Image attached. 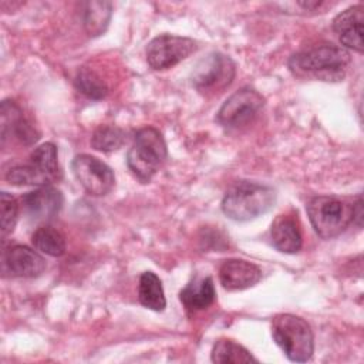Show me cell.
I'll return each mask as SVG.
<instances>
[{"label": "cell", "mask_w": 364, "mask_h": 364, "mask_svg": "<svg viewBox=\"0 0 364 364\" xmlns=\"http://www.w3.org/2000/svg\"><path fill=\"white\" fill-rule=\"evenodd\" d=\"M71 168L77 181L91 195H107L115 185L112 169L105 162L92 155L80 154L74 156Z\"/></svg>", "instance_id": "9c48e42d"}, {"label": "cell", "mask_w": 364, "mask_h": 364, "mask_svg": "<svg viewBox=\"0 0 364 364\" xmlns=\"http://www.w3.org/2000/svg\"><path fill=\"white\" fill-rule=\"evenodd\" d=\"M350 61L351 58L346 48L323 44L293 54L289 60V68L297 77L336 82L346 77Z\"/></svg>", "instance_id": "6da1fadb"}, {"label": "cell", "mask_w": 364, "mask_h": 364, "mask_svg": "<svg viewBox=\"0 0 364 364\" xmlns=\"http://www.w3.org/2000/svg\"><path fill=\"white\" fill-rule=\"evenodd\" d=\"M216 297L212 277H195L179 293V299L186 310L198 311L209 307Z\"/></svg>", "instance_id": "2e32d148"}, {"label": "cell", "mask_w": 364, "mask_h": 364, "mask_svg": "<svg viewBox=\"0 0 364 364\" xmlns=\"http://www.w3.org/2000/svg\"><path fill=\"white\" fill-rule=\"evenodd\" d=\"M196 50V43L189 37L161 34L146 46V61L154 70H168L188 58Z\"/></svg>", "instance_id": "ba28073f"}, {"label": "cell", "mask_w": 364, "mask_h": 364, "mask_svg": "<svg viewBox=\"0 0 364 364\" xmlns=\"http://www.w3.org/2000/svg\"><path fill=\"white\" fill-rule=\"evenodd\" d=\"M112 14V4L109 1H88L84 9V28L88 36L97 37L102 34Z\"/></svg>", "instance_id": "d6986e66"}, {"label": "cell", "mask_w": 364, "mask_h": 364, "mask_svg": "<svg viewBox=\"0 0 364 364\" xmlns=\"http://www.w3.org/2000/svg\"><path fill=\"white\" fill-rule=\"evenodd\" d=\"M210 358L213 363H219V364H239V363L257 361L250 354L249 350H246L243 346L229 338H220L213 344Z\"/></svg>", "instance_id": "ffe728a7"}, {"label": "cell", "mask_w": 364, "mask_h": 364, "mask_svg": "<svg viewBox=\"0 0 364 364\" xmlns=\"http://www.w3.org/2000/svg\"><path fill=\"white\" fill-rule=\"evenodd\" d=\"M0 115L3 144L9 136H14L24 145H31L40 138L36 127L23 115L21 108L14 101L4 100L0 107Z\"/></svg>", "instance_id": "7c38bea8"}, {"label": "cell", "mask_w": 364, "mask_h": 364, "mask_svg": "<svg viewBox=\"0 0 364 364\" xmlns=\"http://www.w3.org/2000/svg\"><path fill=\"white\" fill-rule=\"evenodd\" d=\"M273 246L283 253H296L303 246V235L297 213H280L272 223Z\"/></svg>", "instance_id": "9a60e30c"}, {"label": "cell", "mask_w": 364, "mask_h": 364, "mask_svg": "<svg viewBox=\"0 0 364 364\" xmlns=\"http://www.w3.org/2000/svg\"><path fill=\"white\" fill-rule=\"evenodd\" d=\"M262 279V270L247 260L228 259L219 267V280L223 289L229 291L245 290Z\"/></svg>", "instance_id": "4fadbf2b"}, {"label": "cell", "mask_w": 364, "mask_h": 364, "mask_svg": "<svg viewBox=\"0 0 364 364\" xmlns=\"http://www.w3.org/2000/svg\"><path fill=\"white\" fill-rule=\"evenodd\" d=\"M353 222H355L358 226L363 223V200L361 196L357 198V200L353 203Z\"/></svg>", "instance_id": "484cf974"}, {"label": "cell", "mask_w": 364, "mask_h": 364, "mask_svg": "<svg viewBox=\"0 0 364 364\" xmlns=\"http://www.w3.org/2000/svg\"><path fill=\"white\" fill-rule=\"evenodd\" d=\"M77 90L92 100H101L108 94V85L94 70L82 67L75 75Z\"/></svg>", "instance_id": "7402d4cb"}, {"label": "cell", "mask_w": 364, "mask_h": 364, "mask_svg": "<svg viewBox=\"0 0 364 364\" xmlns=\"http://www.w3.org/2000/svg\"><path fill=\"white\" fill-rule=\"evenodd\" d=\"M363 24H364V6L355 4L333 20V30L340 36V41L347 48L363 53Z\"/></svg>", "instance_id": "5bb4252c"}, {"label": "cell", "mask_w": 364, "mask_h": 364, "mask_svg": "<svg viewBox=\"0 0 364 364\" xmlns=\"http://www.w3.org/2000/svg\"><path fill=\"white\" fill-rule=\"evenodd\" d=\"M18 202L14 196L7 192L0 193V215H1V236L10 235L17 223L18 218Z\"/></svg>", "instance_id": "cb8c5ba5"}, {"label": "cell", "mask_w": 364, "mask_h": 364, "mask_svg": "<svg viewBox=\"0 0 364 364\" xmlns=\"http://www.w3.org/2000/svg\"><path fill=\"white\" fill-rule=\"evenodd\" d=\"M276 202V191L257 182L240 181L228 189L222 200L223 213L233 220L246 222L269 212Z\"/></svg>", "instance_id": "7a4b0ae2"}, {"label": "cell", "mask_w": 364, "mask_h": 364, "mask_svg": "<svg viewBox=\"0 0 364 364\" xmlns=\"http://www.w3.org/2000/svg\"><path fill=\"white\" fill-rule=\"evenodd\" d=\"M166 156L168 148L162 134L154 127H144L134 136L127 154V165L141 182L146 183L164 165Z\"/></svg>", "instance_id": "3957f363"}, {"label": "cell", "mask_w": 364, "mask_h": 364, "mask_svg": "<svg viewBox=\"0 0 364 364\" xmlns=\"http://www.w3.org/2000/svg\"><path fill=\"white\" fill-rule=\"evenodd\" d=\"M125 141H127L125 131L118 127H109V125L98 127L91 136L92 148L101 152L117 151L125 144Z\"/></svg>", "instance_id": "603a6c76"}, {"label": "cell", "mask_w": 364, "mask_h": 364, "mask_svg": "<svg viewBox=\"0 0 364 364\" xmlns=\"http://www.w3.org/2000/svg\"><path fill=\"white\" fill-rule=\"evenodd\" d=\"M264 105V98L253 88H240L220 107L216 121L226 128H239L252 122Z\"/></svg>", "instance_id": "52a82bcc"}, {"label": "cell", "mask_w": 364, "mask_h": 364, "mask_svg": "<svg viewBox=\"0 0 364 364\" xmlns=\"http://www.w3.org/2000/svg\"><path fill=\"white\" fill-rule=\"evenodd\" d=\"M6 179L11 185H37V186H47L50 185L48 181L41 176L31 165H20L13 166L7 171Z\"/></svg>", "instance_id": "d4e9b609"}, {"label": "cell", "mask_w": 364, "mask_h": 364, "mask_svg": "<svg viewBox=\"0 0 364 364\" xmlns=\"http://www.w3.org/2000/svg\"><path fill=\"white\" fill-rule=\"evenodd\" d=\"M58 155H57V146L53 142H44L38 145L30 155V165L41 175L44 176L48 183L57 179L60 175L58 168Z\"/></svg>", "instance_id": "ac0fdd59"}, {"label": "cell", "mask_w": 364, "mask_h": 364, "mask_svg": "<svg viewBox=\"0 0 364 364\" xmlns=\"http://www.w3.org/2000/svg\"><path fill=\"white\" fill-rule=\"evenodd\" d=\"M306 210L314 232L323 239H333L341 235L353 222V203L337 196H314Z\"/></svg>", "instance_id": "5b68a950"}, {"label": "cell", "mask_w": 364, "mask_h": 364, "mask_svg": "<svg viewBox=\"0 0 364 364\" xmlns=\"http://www.w3.org/2000/svg\"><path fill=\"white\" fill-rule=\"evenodd\" d=\"M272 336L290 361L304 363L314 351L313 331L309 323L294 314H276L272 320Z\"/></svg>", "instance_id": "277c9868"}, {"label": "cell", "mask_w": 364, "mask_h": 364, "mask_svg": "<svg viewBox=\"0 0 364 364\" xmlns=\"http://www.w3.org/2000/svg\"><path fill=\"white\" fill-rule=\"evenodd\" d=\"M139 303L154 311H162L166 307L165 293L159 277L154 272H144L138 284Z\"/></svg>", "instance_id": "e0dca14e"}, {"label": "cell", "mask_w": 364, "mask_h": 364, "mask_svg": "<svg viewBox=\"0 0 364 364\" xmlns=\"http://www.w3.org/2000/svg\"><path fill=\"white\" fill-rule=\"evenodd\" d=\"M1 266L13 277H37L46 270V260L28 246L13 245L3 250Z\"/></svg>", "instance_id": "30bf717a"}, {"label": "cell", "mask_w": 364, "mask_h": 364, "mask_svg": "<svg viewBox=\"0 0 364 364\" xmlns=\"http://www.w3.org/2000/svg\"><path fill=\"white\" fill-rule=\"evenodd\" d=\"M31 242L34 247L48 256L58 257L65 253V237L63 233L51 226H41L38 228L33 236Z\"/></svg>", "instance_id": "44dd1931"}, {"label": "cell", "mask_w": 364, "mask_h": 364, "mask_svg": "<svg viewBox=\"0 0 364 364\" xmlns=\"http://www.w3.org/2000/svg\"><path fill=\"white\" fill-rule=\"evenodd\" d=\"M236 74V64L229 55L222 53H210L200 60L193 73L192 84L203 94H216L228 88Z\"/></svg>", "instance_id": "8992f818"}, {"label": "cell", "mask_w": 364, "mask_h": 364, "mask_svg": "<svg viewBox=\"0 0 364 364\" xmlns=\"http://www.w3.org/2000/svg\"><path fill=\"white\" fill-rule=\"evenodd\" d=\"M63 193L54 186H38L21 196L26 215L36 222L53 219L63 208Z\"/></svg>", "instance_id": "8fae6325"}]
</instances>
